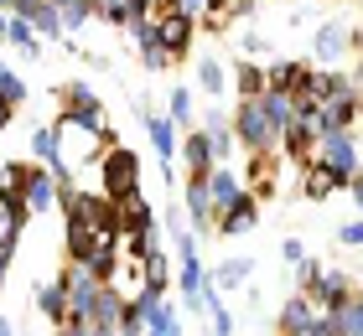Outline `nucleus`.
<instances>
[{"label":"nucleus","mask_w":363,"mask_h":336,"mask_svg":"<svg viewBox=\"0 0 363 336\" xmlns=\"http://www.w3.org/2000/svg\"><path fill=\"white\" fill-rule=\"evenodd\" d=\"M120 311H125V295L114 290V284H104V290L94 295V311H89V321H94V326H109V331H114V321H120Z\"/></svg>","instance_id":"obj_27"},{"label":"nucleus","mask_w":363,"mask_h":336,"mask_svg":"<svg viewBox=\"0 0 363 336\" xmlns=\"http://www.w3.org/2000/svg\"><path fill=\"white\" fill-rule=\"evenodd\" d=\"M197 88H203L208 98H223V88H228V67H223V57H213V52L197 57Z\"/></svg>","instance_id":"obj_25"},{"label":"nucleus","mask_w":363,"mask_h":336,"mask_svg":"<svg viewBox=\"0 0 363 336\" xmlns=\"http://www.w3.org/2000/svg\"><path fill=\"white\" fill-rule=\"evenodd\" d=\"M280 259H286V264H301V259H306V243H301V238H286V243H280Z\"/></svg>","instance_id":"obj_47"},{"label":"nucleus","mask_w":363,"mask_h":336,"mask_svg":"<svg viewBox=\"0 0 363 336\" xmlns=\"http://www.w3.org/2000/svg\"><path fill=\"white\" fill-rule=\"evenodd\" d=\"M208 181V197H213V207H228V202H234L239 192H244V181H239V171H234V166H228V161H218V166H213V171L203 176Z\"/></svg>","instance_id":"obj_17"},{"label":"nucleus","mask_w":363,"mask_h":336,"mask_svg":"<svg viewBox=\"0 0 363 336\" xmlns=\"http://www.w3.org/2000/svg\"><path fill=\"white\" fill-rule=\"evenodd\" d=\"M203 134H208V150H213V166L218 161H234V124H228V114L223 109H213L208 120H203Z\"/></svg>","instance_id":"obj_16"},{"label":"nucleus","mask_w":363,"mask_h":336,"mask_svg":"<svg viewBox=\"0 0 363 336\" xmlns=\"http://www.w3.org/2000/svg\"><path fill=\"white\" fill-rule=\"evenodd\" d=\"M353 290H358V284H353L348 274H337V269H327V274L317 279V290H311L306 300H311V306H317V311H337V306H342V300H348Z\"/></svg>","instance_id":"obj_15"},{"label":"nucleus","mask_w":363,"mask_h":336,"mask_svg":"<svg viewBox=\"0 0 363 336\" xmlns=\"http://www.w3.org/2000/svg\"><path fill=\"white\" fill-rule=\"evenodd\" d=\"M337 243H342V248H363V217H353V223L337 228Z\"/></svg>","instance_id":"obj_42"},{"label":"nucleus","mask_w":363,"mask_h":336,"mask_svg":"<svg viewBox=\"0 0 363 336\" xmlns=\"http://www.w3.org/2000/svg\"><path fill=\"white\" fill-rule=\"evenodd\" d=\"M16 336H21V331H16Z\"/></svg>","instance_id":"obj_56"},{"label":"nucleus","mask_w":363,"mask_h":336,"mask_svg":"<svg viewBox=\"0 0 363 336\" xmlns=\"http://www.w3.org/2000/svg\"><path fill=\"white\" fill-rule=\"evenodd\" d=\"M140 274H145V284H151V290L167 295V290H172V254H167V248L140 254Z\"/></svg>","instance_id":"obj_26"},{"label":"nucleus","mask_w":363,"mask_h":336,"mask_svg":"<svg viewBox=\"0 0 363 336\" xmlns=\"http://www.w3.org/2000/svg\"><path fill=\"white\" fill-rule=\"evenodd\" d=\"M145 134H151V150H156V161H177V124L167 120V114H151L145 120Z\"/></svg>","instance_id":"obj_22"},{"label":"nucleus","mask_w":363,"mask_h":336,"mask_svg":"<svg viewBox=\"0 0 363 336\" xmlns=\"http://www.w3.org/2000/svg\"><path fill=\"white\" fill-rule=\"evenodd\" d=\"M161 6H167V11H182V16H192V21H197V16L208 11V0H161Z\"/></svg>","instance_id":"obj_46"},{"label":"nucleus","mask_w":363,"mask_h":336,"mask_svg":"<svg viewBox=\"0 0 363 336\" xmlns=\"http://www.w3.org/2000/svg\"><path fill=\"white\" fill-rule=\"evenodd\" d=\"M57 16H62V37H73V31H84L94 21V0H62Z\"/></svg>","instance_id":"obj_32"},{"label":"nucleus","mask_w":363,"mask_h":336,"mask_svg":"<svg viewBox=\"0 0 363 336\" xmlns=\"http://www.w3.org/2000/svg\"><path fill=\"white\" fill-rule=\"evenodd\" d=\"M161 228H167L172 238H177V233H187L192 223H187V212H182V207H167V212H161Z\"/></svg>","instance_id":"obj_44"},{"label":"nucleus","mask_w":363,"mask_h":336,"mask_svg":"<svg viewBox=\"0 0 363 336\" xmlns=\"http://www.w3.org/2000/svg\"><path fill=\"white\" fill-rule=\"evenodd\" d=\"M52 336H68V331H62V326H57V331H52Z\"/></svg>","instance_id":"obj_53"},{"label":"nucleus","mask_w":363,"mask_h":336,"mask_svg":"<svg viewBox=\"0 0 363 336\" xmlns=\"http://www.w3.org/2000/svg\"><path fill=\"white\" fill-rule=\"evenodd\" d=\"M275 336H280V331H275Z\"/></svg>","instance_id":"obj_57"},{"label":"nucleus","mask_w":363,"mask_h":336,"mask_svg":"<svg viewBox=\"0 0 363 336\" xmlns=\"http://www.w3.org/2000/svg\"><path fill=\"white\" fill-rule=\"evenodd\" d=\"M135 52H140V62L151 67V73H167V67H172V52L156 42V31H151V26H140V31H135Z\"/></svg>","instance_id":"obj_28"},{"label":"nucleus","mask_w":363,"mask_h":336,"mask_svg":"<svg viewBox=\"0 0 363 336\" xmlns=\"http://www.w3.org/2000/svg\"><path fill=\"white\" fill-rule=\"evenodd\" d=\"M208 321H213V336H234V315H228L218 290H208Z\"/></svg>","instance_id":"obj_37"},{"label":"nucleus","mask_w":363,"mask_h":336,"mask_svg":"<svg viewBox=\"0 0 363 336\" xmlns=\"http://www.w3.org/2000/svg\"><path fill=\"white\" fill-rule=\"evenodd\" d=\"M6 26H11V16H0V42H6Z\"/></svg>","instance_id":"obj_52"},{"label":"nucleus","mask_w":363,"mask_h":336,"mask_svg":"<svg viewBox=\"0 0 363 336\" xmlns=\"http://www.w3.org/2000/svg\"><path fill=\"white\" fill-rule=\"evenodd\" d=\"M62 331L68 336H114L109 326H94V321H62Z\"/></svg>","instance_id":"obj_45"},{"label":"nucleus","mask_w":363,"mask_h":336,"mask_svg":"<svg viewBox=\"0 0 363 336\" xmlns=\"http://www.w3.org/2000/svg\"><path fill=\"white\" fill-rule=\"evenodd\" d=\"M62 295H68V321H89V311H94V295L104 290V279H94L84 264H62Z\"/></svg>","instance_id":"obj_6"},{"label":"nucleus","mask_w":363,"mask_h":336,"mask_svg":"<svg viewBox=\"0 0 363 336\" xmlns=\"http://www.w3.org/2000/svg\"><path fill=\"white\" fill-rule=\"evenodd\" d=\"M306 336H342L337 311H317V315H311V331H306Z\"/></svg>","instance_id":"obj_40"},{"label":"nucleus","mask_w":363,"mask_h":336,"mask_svg":"<svg viewBox=\"0 0 363 336\" xmlns=\"http://www.w3.org/2000/svg\"><path fill=\"white\" fill-rule=\"evenodd\" d=\"M99 192H104L109 202L140 192V156L125 150L120 140H109L104 150H99Z\"/></svg>","instance_id":"obj_1"},{"label":"nucleus","mask_w":363,"mask_h":336,"mask_svg":"<svg viewBox=\"0 0 363 336\" xmlns=\"http://www.w3.org/2000/svg\"><path fill=\"white\" fill-rule=\"evenodd\" d=\"M177 161L187 166V176H208V171H213V150H208L203 124H192V129L177 140Z\"/></svg>","instance_id":"obj_11"},{"label":"nucleus","mask_w":363,"mask_h":336,"mask_svg":"<svg viewBox=\"0 0 363 336\" xmlns=\"http://www.w3.org/2000/svg\"><path fill=\"white\" fill-rule=\"evenodd\" d=\"M0 98H6V104H16V109H26V83L21 78H16V67H6V62H0Z\"/></svg>","instance_id":"obj_35"},{"label":"nucleus","mask_w":363,"mask_h":336,"mask_svg":"<svg viewBox=\"0 0 363 336\" xmlns=\"http://www.w3.org/2000/svg\"><path fill=\"white\" fill-rule=\"evenodd\" d=\"M337 321H342V336H363V290H353L337 306Z\"/></svg>","instance_id":"obj_34"},{"label":"nucleus","mask_w":363,"mask_h":336,"mask_svg":"<svg viewBox=\"0 0 363 336\" xmlns=\"http://www.w3.org/2000/svg\"><path fill=\"white\" fill-rule=\"evenodd\" d=\"M151 31H156V42L172 52V62H182V57L192 52L197 21H192V16H182V11H167V6H156V16H151Z\"/></svg>","instance_id":"obj_5"},{"label":"nucleus","mask_w":363,"mask_h":336,"mask_svg":"<svg viewBox=\"0 0 363 336\" xmlns=\"http://www.w3.org/2000/svg\"><path fill=\"white\" fill-rule=\"evenodd\" d=\"M26 145H31V156H37L42 166L62 156V140H57V124H37V129H31V140H26Z\"/></svg>","instance_id":"obj_31"},{"label":"nucleus","mask_w":363,"mask_h":336,"mask_svg":"<svg viewBox=\"0 0 363 336\" xmlns=\"http://www.w3.org/2000/svg\"><path fill=\"white\" fill-rule=\"evenodd\" d=\"M228 16H255V0H218Z\"/></svg>","instance_id":"obj_48"},{"label":"nucleus","mask_w":363,"mask_h":336,"mask_svg":"<svg viewBox=\"0 0 363 336\" xmlns=\"http://www.w3.org/2000/svg\"><path fill=\"white\" fill-rule=\"evenodd\" d=\"M114 336H145V321H140V311H135V300H125V311H120V321H114Z\"/></svg>","instance_id":"obj_39"},{"label":"nucleus","mask_w":363,"mask_h":336,"mask_svg":"<svg viewBox=\"0 0 363 336\" xmlns=\"http://www.w3.org/2000/svg\"><path fill=\"white\" fill-rule=\"evenodd\" d=\"M6 47H16L26 62H37L42 57V37H37V26L26 21V16H11V26H6Z\"/></svg>","instance_id":"obj_20"},{"label":"nucleus","mask_w":363,"mask_h":336,"mask_svg":"<svg viewBox=\"0 0 363 336\" xmlns=\"http://www.w3.org/2000/svg\"><path fill=\"white\" fill-rule=\"evenodd\" d=\"M259 109H265V120H270V129H275V140H280V129L296 120V98H291V93H280V88H265V93H259Z\"/></svg>","instance_id":"obj_23"},{"label":"nucleus","mask_w":363,"mask_h":336,"mask_svg":"<svg viewBox=\"0 0 363 336\" xmlns=\"http://www.w3.org/2000/svg\"><path fill=\"white\" fill-rule=\"evenodd\" d=\"M255 223H259V197L255 192H239L218 217H213V233H218V238H239V233H250Z\"/></svg>","instance_id":"obj_7"},{"label":"nucleus","mask_w":363,"mask_h":336,"mask_svg":"<svg viewBox=\"0 0 363 336\" xmlns=\"http://www.w3.org/2000/svg\"><path fill=\"white\" fill-rule=\"evenodd\" d=\"M358 140H363L358 129H322V134H317V145H311V161L327 166V171H333L342 187H348V176H353V171H363Z\"/></svg>","instance_id":"obj_2"},{"label":"nucleus","mask_w":363,"mask_h":336,"mask_svg":"<svg viewBox=\"0 0 363 336\" xmlns=\"http://www.w3.org/2000/svg\"><path fill=\"white\" fill-rule=\"evenodd\" d=\"M37 311H42L52 326L68 321V295H62V284H57V279H52V284H37Z\"/></svg>","instance_id":"obj_29"},{"label":"nucleus","mask_w":363,"mask_h":336,"mask_svg":"<svg viewBox=\"0 0 363 336\" xmlns=\"http://www.w3.org/2000/svg\"><path fill=\"white\" fill-rule=\"evenodd\" d=\"M301 73H306V62H291V57L265 62V83H270V88H280V93H291L296 83H301Z\"/></svg>","instance_id":"obj_30"},{"label":"nucleus","mask_w":363,"mask_h":336,"mask_svg":"<svg viewBox=\"0 0 363 336\" xmlns=\"http://www.w3.org/2000/svg\"><path fill=\"white\" fill-rule=\"evenodd\" d=\"M52 6H62V0H52Z\"/></svg>","instance_id":"obj_54"},{"label":"nucleus","mask_w":363,"mask_h":336,"mask_svg":"<svg viewBox=\"0 0 363 336\" xmlns=\"http://www.w3.org/2000/svg\"><path fill=\"white\" fill-rule=\"evenodd\" d=\"M337 187H342V181L327 171V166H317V161H306V166H301V197H306V202H327Z\"/></svg>","instance_id":"obj_19"},{"label":"nucleus","mask_w":363,"mask_h":336,"mask_svg":"<svg viewBox=\"0 0 363 336\" xmlns=\"http://www.w3.org/2000/svg\"><path fill=\"white\" fill-rule=\"evenodd\" d=\"M250 279H255V259H223L208 269V290H218V295H234Z\"/></svg>","instance_id":"obj_13"},{"label":"nucleus","mask_w":363,"mask_h":336,"mask_svg":"<svg viewBox=\"0 0 363 336\" xmlns=\"http://www.w3.org/2000/svg\"><path fill=\"white\" fill-rule=\"evenodd\" d=\"M311 315H317V306H311V300L296 290L286 306L275 311V331H280V336H306V331H311Z\"/></svg>","instance_id":"obj_14"},{"label":"nucleus","mask_w":363,"mask_h":336,"mask_svg":"<svg viewBox=\"0 0 363 336\" xmlns=\"http://www.w3.org/2000/svg\"><path fill=\"white\" fill-rule=\"evenodd\" d=\"M26 176H31V166H26V161H11V166H6V176H0V187L21 192V187H26Z\"/></svg>","instance_id":"obj_41"},{"label":"nucleus","mask_w":363,"mask_h":336,"mask_svg":"<svg viewBox=\"0 0 363 336\" xmlns=\"http://www.w3.org/2000/svg\"><path fill=\"white\" fill-rule=\"evenodd\" d=\"M57 104H62V120L78 124V129H89V134H109V114H104V98H99L89 83H68V88L57 93Z\"/></svg>","instance_id":"obj_3"},{"label":"nucleus","mask_w":363,"mask_h":336,"mask_svg":"<svg viewBox=\"0 0 363 336\" xmlns=\"http://www.w3.org/2000/svg\"><path fill=\"white\" fill-rule=\"evenodd\" d=\"M99 233H104V228H89V223H78V217L62 223V248H68V264H84V259L94 254Z\"/></svg>","instance_id":"obj_18"},{"label":"nucleus","mask_w":363,"mask_h":336,"mask_svg":"<svg viewBox=\"0 0 363 336\" xmlns=\"http://www.w3.org/2000/svg\"><path fill=\"white\" fill-rule=\"evenodd\" d=\"M177 290H182V306H187L192 321H197V315H208V269H203V259H182Z\"/></svg>","instance_id":"obj_8"},{"label":"nucleus","mask_w":363,"mask_h":336,"mask_svg":"<svg viewBox=\"0 0 363 336\" xmlns=\"http://www.w3.org/2000/svg\"><path fill=\"white\" fill-rule=\"evenodd\" d=\"M11 120H16V104H6V98H0V129H6Z\"/></svg>","instance_id":"obj_51"},{"label":"nucleus","mask_w":363,"mask_h":336,"mask_svg":"<svg viewBox=\"0 0 363 336\" xmlns=\"http://www.w3.org/2000/svg\"><path fill=\"white\" fill-rule=\"evenodd\" d=\"M21 228H26V207H21V192L0 187V238H16V243H21Z\"/></svg>","instance_id":"obj_21"},{"label":"nucleus","mask_w":363,"mask_h":336,"mask_svg":"<svg viewBox=\"0 0 363 336\" xmlns=\"http://www.w3.org/2000/svg\"><path fill=\"white\" fill-rule=\"evenodd\" d=\"M353 52V31L342 26V21H327L317 26V37H311V57H317V67H333Z\"/></svg>","instance_id":"obj_9"},{"label":"nucleus","mask_w":363,"mask_h":336,"mask_svg":"<svg viewBox=\"0 0 363 336\" xmlns=\"http://www.w3.org/2000/svg\"><path fill=\"white\" fill-rule=\"evenodd\" d=\"M228 83L239 88V98H259V93L270 88V83H265V67H259V62H250V57H239V62H234Z\"/></svg>","instance_id":"obj_24"},{"label":"nucleus","mask_w":363,"mask_h":336,"mask_svg":"<svg viewBox=\"0 0 363 336\" xmlns=\"http://www.w3.org/2000/svg\"><path fill=\"white\" fill-rule=\"evenodd\" d=\"M26 21L37 26V37H52V42H62V16H57V6H52V0H42V6L26 16Z\"/></svg>","instance_id":"obj_33"},{"label":"nucleus","mask_w":363,"mask_h":336,"mask_svg":"<svg viewBox=\"0 0 363 336\" xmlns=\"http://www.w3.org/2000/svg\"><path fill=\"white\" fill-rule=\"evenodd\" d=\"M322 274H327V269H322L317 259L306 254L301 264H296V290H301V295H311V290H317V279H322Z\"/></svg>","instance_id":"obj_38"},{"label":"nucleus","mask_w":363,"mask_h":336,"mask_svg":"<svg viewBox=\"0 0 363 336\" xmlns=\"http://www.w3.org/2000/svg\"><path fill=\"white\" fill-rule=\"evenodd\" d=\"M167 120L177 129H192V88H172V104H167Z\"/></svg>","instance_id":"obj_36"},{"label":"nucleus","mask_w":363,"mask_h":336,"mask_svg":"<svg viewBox=\"0 0 363 336\" xmlns=\"http://www.w3.org/2000/svg\"><path fill=\"white\" fill-rule=\"evenodd\" d=\"M0 284H6V279H0Z\"/></svg>","instance_id":"obj_55"},{"label":"nucleus","mask_w":363,"mask_h":336,"mask_svg":"<svg viewBox=\"0 0 363 336\" xmlns=\"http://www.w3.org/2000/svg\"><path fill=\"white\" fill-rule=\"evenodd\" d=\"M182 212H192V233L213 228L218 207H213V197H208V181H203V176H187V187H182Z\"/></svg>","instance_id":"obj_12"},{"label":"nucleus","mask_w":363,"mask_h":336,"mask_svg":"<svg viewBox=\"0 0 363 336\" xmlns=\"http://www.w3.org/2000/svg\"><path fill=\"white\" fill-rule=\"evenodd\" d=\"M21 207H26V217L57 207V181L47 176V166H31V176H26V187H21Z\"/></svg>","instance_id":"obj_10"},{"label":"nucleus","mask_w":363,"mask_h":336,"mask_svg":"<svg viewBox=\"0 0 363 336\" xmlns=\"http://www.w3.org/2000/svg\"><path fill=\"white\" fill-rule=\"evenodd\" d=\"M16 259V238H0V279H6V269Z\"/></svg>","instance_id":"obj_49"},{"label":"nucleus","mask_w":363,"mask_h":336,"mask_svg":"<svg viewBox=\"0 0 363 336\" xmlns=\"http://www.w3.org/2000/svg\"><path fill=\"white\" fill-rule=\"evenodd\" d=\"M239 52H244V57H265V52H270V42L259 37V31H244V37H239Z\"/></svg>","instance_id":"obj_43"},{"label":"nucleus","mask_w":363,"mask_h":336,"mask_svg":"<svg viewBox=\"0 0 363 336\" xmlns=\"http://www.w3.org/2000/svg\"><path fill=\"white\" fill-rule=\"evenodd\" d=\"M234 140L250 150V156H270V150H275V129L265 120V109H259V98H239V109H234Z\"/></svg>","instance_id":"obj_4"},{"label":"nucleus","mask_w":363,"mask_h":336,"mask_svg":"<svg viewBox=\"0 0 363 336\" xmlns=\"http://www.w3.org/2000/svg\"><path fill=\"white\" fill-rule=\"evenodd\" d=\"M348 192H353V207H358V217H363V171L348 176Z\"/></svg>","instance_id":"obj_50"}]
</instances>
